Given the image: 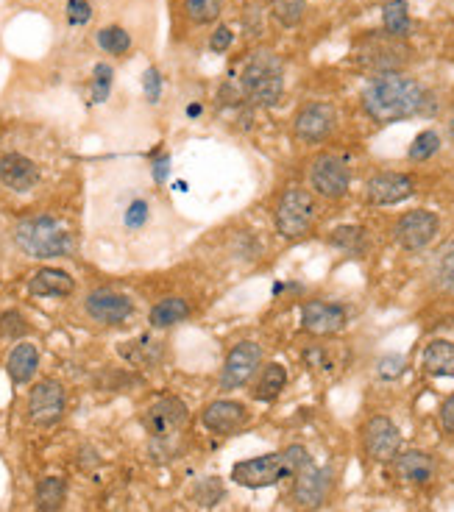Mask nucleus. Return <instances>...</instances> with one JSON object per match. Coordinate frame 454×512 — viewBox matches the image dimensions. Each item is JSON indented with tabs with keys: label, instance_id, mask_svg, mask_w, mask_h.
<instances>
[{
	"label": "nucleus",
	"instance_id": "nucleus-1",
	"mask_svg": "<svg viewBox=\"0 0 454 512\" xmlns=\"http://www.w3.org/2000/svg\"><path fill=\"white\" fill-rule=\"evenodd\" d=\"M429 95L424 84L418 78L407 73H382L374 76L365 84L360 95L363 112L377 126H390V123H402L424 112Z\"/></svg>",
	"mask_w": 454,
	"mask_h": 512
},
{
	"label": "nucleus",
	"instance_id": "nucleus-2",
	"mask_svg": "<svg viewBox=\"0 0 454 512\" xmlns=\"http://www.w3.org/2000/svg\"><path fill=\"white\" fill-rule=\"evenodd\" d=\"M101 220L120 240H143L154 231L159 206L151 192L137 181L117 184L101 198Z\"/></svg>",
	"mask_w": 454,
	"mask_h": 512
},
{
	"label": "nucleus",
	"instance_id": "nucleus-3",
	"mask_svg": "<svg viewBox=\"0 0 454 512\" xmlns=\"http://www.w3.org/2000/svg\"><path fill=\"white\" fill-rule=\"evenodd\" d=\"M240 90L260 109H271L285 95V64L271 51L254 53L240 76Z\"/></svg>",
	"mask_w": 454,
	"mask_h": 512
},
{
	"label": "nucleus",
	"instance_id": "nucleus-4",
	"mask_svg": "<svg viewBox=\"0 0 454 512\" xmlns=\"http://www.w3.org/2000/svg\"><path fill=\"white\" fill-rule=\"evenodd\" d=\"M14 243L31 259H56V256H67L73 251L70 231L51 215L20 220L14 229Z\"/></svg>",
	"mask_w": 454,
	"mask_h": 512
},
{
	"label": "nucleus",
	"instance_id": "nucleus-5",
	"mask_svg": "<svg viewBox=\"0 0 454 512\" xmlns=\"http://www.w3.org/2000/svg\"><path fill=\"white\" fill-rule=\"evenodd\" d=\"M315 218H318V206H315V198H312L310 190H304V187H287L279 195L273 220H276V231L285 240H301V237H307L312 226H315Z\"/></svg>",
	"mask_w": 454,
	"mask_h": 512
},
{
	"label": "nucleus",
	"instance_id": "nucleus-6",
	"mask_svg": "<svg viewBox=\"0 0 454 512\" xmlns=\"http://www.w3.org/2000/svg\"><path fill=\"white\" fill-rule=\"evenodd\" d=\"M410 48L404 39H396L385 31H374L360 39L357 45V62L374 70L377 76L382 73H402V67L410 62Z\"/></svg>",
	"mask_w": 454,
	"mask_h": 512
},
{
	"label": "nucleus",
	"instance_id": "nucleus-7",
	"mask_svg": "<svg viewBox=\"0 0 454 512\" xmlns=\"http://www.w3.org/2000/svg\"><path fill=\"white\" fill-rule=\"evenodd\" d=\"M438 234H441V218L432 209H410L393 226V240L407 254H418V251L429 248Z\"/></svg>",
	"mask_w": 454,
	"mask_h": 512
},
{
	"label": "nucleus",
	"instance_id": "nucleus-8",
	"mask_svg": "<svg viewBox=\"0 0 454 512\" xmlns=\"http://www.w3.org/2000/svg\"><path fill=\"white\" fill-rule=\"evenodd\" d=\"M338 131V112L332 103H304L293 115V137L307 145H321Z\"/></svg>",
	"mask_w": 454,
	"mask_h": 512
},
{
	"label": "nucleus",
	"instance_id": "nucleus-9",
	"mask_svg": "<svg viewBox=\"0 0 454 512\" xmlns=\"http://www.w3.org/2000/svg\"><path fill=\"white\" fill-rule=\"evenodd\" d=\"M310 187L315 195L326 201H340L351 190V170L349 165L335 154H321L312 159L310 165Z\"/></svg>",
	"mask_w": 454,
	"mask_h": 512
},
{
	"label": "nucleus",
	"instance_id": "nucleus-10",
	"mask_svg": "<svg viewBox=\"0 0 454 512\" xmlns=\"http://www.w3.org/2000/svg\"><path fill=\"white\" fill-rule=\"evenodd\" d=\"M232 479L237 485L257 490V487L279 485L282 479H293V471H290L285 451H282V454H262V457L237 462L232 468Z\"/></svg>",
	"mask_w": 454,
	"mask_h": 512
},
{
	"label": "nucleus",
	"instance_id": "nucleus-11",
	"mask_svg": "<svg viewBox=\"0 0 454 512\" xmlns=\"http://www.w3.org/2000/svg\"><path fill=\"white\" fill-rule=\"evenodd\" d=\"M332 468H321V465H304L299 474L293 476V490L290 499L299 507L301 512H315L318 507H324V501L332 493Z\"/></svg>",
	"mask_w": 454,
	"mask_h": 512
},
{
	"label": "nucleus",
	"instance_id": "nucleus-12",
	"mask_svg": "<svg viewBox=\"0 0 454 512\" xmlns=\"http://www.w3.org/2000/svg\"><path fill=\"white\" fill-rule=\"evenodd\" d=\"M418 190L416 176L402 170H382L365 181V201L371 206H396L413 198Z\"/></svg>",
	"mask_w": 454,
	"mask_h": 512
},
{
	"label": "nucleus",
	"instance_id": "nucleus-13",
	"mask_svg": "<svg viewBox=\"0 0 454 512\" xmlns=\"http://www.w3.org/2000/svg\"><path fill=\"white\" fill-rule=\"evenodd\" d=\"M187 418H190V412H187V404L182 398L168 396L159 398L156 404L145 410L143 426L154 440H173L187 426Z\"/></svg>",
	"mask_w": 454,
	"mask_h": 512
},
{
	"label": "nucleus",
	"instance_id": "nucleus-14",
	"mask_svg": "<svg viewBox=\"0 0 454 512\" xmlns=\"http://www.w3.org/2000/svg\"><path fill=\"white\" fill-rule=\"evenodd\" d=\"M262 365V348L254 340H243L226 354L221 371V387L223 390H240L246 387Z\"/></svg>",
	"mask_w": 454,
	"mask_h": 512
},
{
	"label": "nucleus",
	"instance_id": "nucleus-15",
	"mask_svg": "<svg viewBox=\"0 0 454 512\" xmlns=\"http://www.w3.org/2000/svg\"><path fill=\"white\" fill-rule=\"evenodd\" d=\"M67 407L65 387L53 379H42L28 393V418L37 426H53L62 421Z\"/></svg>",
	"mask_w": 454,
	"mask_h": 512
},
{
	"label": "nucleus",
	"instance_id": "nucleus-16",
	"mask_svg": "<svg viewBox=\"0 0 454 512\" xmlns=\"http://www.w3.org/2000/svg\"><path fill=\"white\" fill-rule=\"evenodd\" d=\"M363 448L374 462H393L402 454V432H399V426L390 418H385V415H374L371 421L365 423Z\"/></svg>",
	"mask_w": 454,
	"mask_h": 512
},
{
	"label": "nucleus",
	"instance_id": "nucleus-17",
	"mask_svg": "<svg viewBox=\"0 0 454 512\" xmlns=\"http://www.w3.org/2000/svg\"><path fill=\"white\" fill-rule=\"evenodd\" d=\"M301 326L315 337H332L349 326V309L335 301L312 298L301 307Z\"/></svg>",
	"mask_w": 454,
	"mask_h": 512
},
{
	"label": "nucleus",
	"instance_id": "nucleus-18",
	"mask_svg": "<svg viewBox=\"0 0 454 512\" xmlns=\"http://www.w3.org/2000/svg\"><path fill=\"white\" fill-rule=\"evenodd\" d=\"M84 312L90 315V320L101 323V326H123L134 315V301H131L129 295L101 287V290H92L84 298Z\"/></svg>",
	"mask_w": 454,
	"mask_h": 512
},
{
	"label": "nucleus",
	"instance_id": "nucleus-19",
	"mask_svg": "<svg viewBox=\"0 0 454 512\" xmlns=\"http://www.w3.org/2000/svg\"><path fill=\"white\" fill-rule=\"evenodd\" d=\"M251 418V412L243 401H234V398H218V401H212L204 407L201 412V423H204V429L212 432V435H221L229 437L234 432H240L243 426Z\"/></svg>",
	"mask_w": 454,
	"mask_h": 512
},
{
	"label": "nucleus",
	"instance_id": "nucleus-20",
	"mask_svg": "<svg viewBox=\"0 0 454 512\" xmlns=\"http://www.w3.org/2000/svg\"><path fill=\"white\" fill-rule=\"evenodd\" d=\"M0 184L6 190L28 192L39 184V167L23 154L0 156Z\"/></svg>",
	"mask_w": 454,
	"mask_h": 512
},
{
	"label": "nucleus",
	"instance_id": "nucleus-21",
	"mask_svg": "<svg viewBox=\"0 0 454 512\" xmlns=\"http://www.w3.org/2000/svg\"><path fill=\"white\" fill-rule=\"evenodd\" d=\"M393 468H396V476L407 482V485H429L435 474H438V465L429 457L427 451H402L396 460H393Z\"/></svg>",
	"mask_w": 454,
	"mask_h": 512
},
{
	"label": "nucleus",
	"instance_id": "nucleus-22",
	"mask_svg": "<svg viewBox=\"0 0 454 512\" xmlns=\"http://www.w3.org/2000/svg\"><path fill=\"white\" fill-rule=\"evenodd\" d=\"M76 290V279L59 268H42L31 276L28 282V293L37 298H67Z\"/></svg>",
	"mask_w": 454,
	"mask_h": 512
},
{
	"label": "nucleus",
	"instance_id": "nucleus-23",
	"mask_svg": "<svg viewBox=\"0 0 454 512\" xmlns=\"http://www.w3.org/2000/svg\"><path fill=\"white\" fill-rule=\"evenodd\" d=\"M421 371L438 379H454V343L452 340H432L421 354Z\"/></svg>",
	"mask_w": 454,
	"mask_h": 512
},
{
	"label": "nucleus",
	"instance_id": "nucleus-24",
	"mask_svg": "<svg viewBox=\"0 0 454 512\" xmlns=\"http://www.w3.org/2000/svg\"><path fill=\"white\" fill-rule=\"evenodd\" d=\"M39 368V351L34 343H17L9 354L6 371L12 376L14 384H28L34 379V373Z\"/></svg>",
	"mask_w": 454,
	"mask_h": 512
},
{
	"label": "nucleus",
	"instance_id": "nucleus-25",
	"mask_svg": "<svg viewBox=\"0 0 454 512\" xmlns=\"http://www.w3.org/2000/svg\"><path fill=\"white\" fill-rule=\"evenodd\" d=\"M193 315V307L184 301V298H162V301H156L151 312H148V323L154 326V329H170V326H179L184 320Z\"/></svg>",
	"mask_w": 454,
	"mask_h": 512
},
{
	"label": "nucleus",
	"instance_id": "nucleus-26",
	"mask_svg": "<svg viewBox=\"0 0 454 512\" xmlns=\"http://www.w3.org/2000/svg\"><path fill=\"white\" fill-rule=\"evenodd\" d=\"M287 387V371L285 365H279V362H268L262 373L257 376V382H254V390H251V396L262 401V404H271L276 398L282 396V390Z\"/></svg>",
	"mask_w": 454,
	"mask_h": 512
},
{
	"label": "nucleus",
	"instance_id": "nucleus-27",
	"mask_svg": "<svg viewBox=\"0 0 454 512\" xmlns=\"http://www.w3.org/2000/svg\"><path fill=\"white\" fill-rule=\"evenodd\" d=\"M382 31L396 39H407L413 31V17L407 0H388L382 6Z\"/></svg>",
	"mask_w": 454,
	"mask_h": 512
},
{
	"label": "nucleus",
	"instance_id": "nucleus-28",
	"mask_svg": "<svg viewBox=\"0 0 454 512\" xmlns=\"http://www.w3.org/2000/svg\"><path fill=\"white\" fill-rule=\"evenodd\" d=\"M432 284L446 298H454V240L446 243L432 262Z\"/></svg>",
	"mask_w": 454,
	"mask_h": 512
},
{
	"label": "nucleus",
	"instance_id": "nucleus-29",
	"mask_svg": "<svg viewBox=\"0 0 454 512\" xmlns=\"http://www.w3.org/2000/svg\"><path fill=\"white\" fill-rule=\"evenodd\" d=\"M67 485L62 476H45L37 485V510L39 512H59L65 504Z\"/></svg>",
	"mask_w": 454,
	"mask_h": 512
},
{
	"label": "nucleus",
	"instance_id": "nucleus-30",
	"mask_svg": "<svg viewBox=\"0 0 454 512\" xmlns=\"http://www.w3.org/2000/svg\"><path fill=\"white\" fill-rule=\"evenodd\" d=\"M329 245H335L338 251H346V254H363L368 245V234L363 226H338L329 234Z\"/></svg>",
	"mask_w": 454,
	"mask_h": 512
},
{
	"label": "nucleus",
	"instance_id": "nucleus-31",
	"mask_svg": "<svg viewBox=\"0 0 454 512\" xmlns=\"http://www.w3.org/2000/svg\"><path fill=\"white\" fill-rule=\"evenodd\" d=\"M182 9L193 26H209L223 12V0H182Z\"/></svg>",
	"mask_w": 454,
	"mask_h": 512
},
{
	"label": "nucleus",
	"instance_id": "nucleus-32",
	"mask_svg": "<svg viewBox=\"0 0 454 512\" xmlns=\"http://www.w3.org/2000/svg\"><path fill=\"white\" fill-rule=\"evenodd\" d=\"M441 134L435 131V128H424L421 134H418L413 145H410V151H407V159L410 162H429L432 156L441 151Z\"/></svg>",
	"mask_w": 454,
	"mask_h": 512
},
{
	"label": "nucleus",
	"instance_id": "nucleus-33",
	"mask_svg": "<svg viewBox=\"0 0 454 512\" xmlns=\"http://www.w3.org/2000/svg\"><path fill=\"white\" fill-rule=\"evenodd\" d=\"M307 0H271V14L279 26L296 28L304 20Z\"/></svg>",
	"mask_w": 454,
	"mask_h": 512
},
{
	"label": "nucleus",
	"instance_id": "nucleus-34",
	"mask_svg": "<svg viewBox=\"0 0 454 512\" xmlns=\"http://www.w3.org/2000/svg\"><path fill=\"white\" fill-rule=\"evenodd\" d=\"M98 48L106 53H112V56H123V53L131 48V37L126 28L120 26H106L98 31Z\"/></svg>",
	"mask_w": 454,
	"mask_h": 512
},
{
	"label": "nucleus",
	"instance_id": "nucleus-35",
	"mask_svg": "<svg viewBox=\"0 0 454 512\" xmlns=\"http://www.w3.org/2000/svg\"><path fill=\"white\" fill-rule=\"evenodd\" d=\"M223 496H226V487L218 482V476H207V479H201V482L193 487V499L198 501L201 507H215V504H221Z\"/></svg>",
	"mask_w": 454,
	"mask_h": 512
},
{
	"label": "nucleus",
	"instance_id": "nucleus-36",
	"mask_svg": "<svg viewBox=\"0 0 454 512\" xmlns=\"http://www.w3.org/2000/svg\"><path fill=\"white\" fill-rule=\"evenodd\" d=\"M26 332H28V323L17 309H9V312H3V315H0V334H3V337L17 340V337H23Z\"/></svg>",
	"mask_w": 454,
	"mask_h": 512
},
{
	"label": "nucleus",
	"instance_id": "nucleus-37",
	"mask_svg": "<svg viewBox=\"0 0 454 512\" xmlns=\"http://www.w3.org/2000/svg\"><path fill=\"white\" fill-rule=\"evenodd\" d=\"M112 67L109 64H98L95 67V81H92V101L104 103L109 98V90H112Z\"/></svg>",
	"mask_w": 454,
	"mask_h": 512
},
{
	"label": "nucleus",
	"instance_id": "nucleus-38",
	"mask_svg": "<svg viewBox=\"0 0 454 512\" xmlns=\"http://www.w3.org/2000/svg\"><path fill=\"white\" fill-rule=\"evenodd\" d=\"M92 20L90 0H67V23L70 26H87Z\"/></svg>",
	"mask_w": 454,
	"mask_h": 512
},
{
	"label": "nucleus",
	"instance_id": "nucleus-39",
	"mask_svg": "<svg viewBox=\"0 0 454 512\" xmlns=\"http://www.w3.org/2000/svg\"><path fill=\"white\" fill-rule=\"evenodd\" d=\"M285 460H287V465H290V471H293V476H296L301 471V468H304V465H310L312 457H310V451H307V448L296 443V446H287L285 448Z\"/></svg>",
	"mask_w": 454,
	"mask_h": 512
},
{
	"label": "nucleus",
	"instance_id": "nucleus-40",
	"mask_svg": "<svg viewBox=\"0 0 454 512\" xmlns=\"http://www.w3.org/2000/svg\"><path fill=\"white\" fill-rule=\"evenodd\" d=\"M232 28L229 26H218L215 28V34H212V39H209V48L215 53H223V51H229V45H232Z\"/></svg>",
	"mask_w": 454,
	"mask_h": 512
},
{
	"label": "nucleus",
	"instance_id": "nucleus-41",
	"mask_svg": "<svg viewBox=\"0 0 454 512\" xmlns=\"http://www.w3.org/2000/svg\"><path fill=\"white\" fill-rule=\"evenodd\" d=\"M145 95H148V101H159V90H162V78H159V70L156 67H148L145 70Z\"/></svg>",
	"mask_w": 454,
	"mask_h": 512
},
{
	"label": "nucleus",
	"instance_id": "nucleus-42",
	"mask_svg": "<svg viewBox=\"0 0 454 512\" xmlns=\"http://www.w3.org/2000/svg\"><path fill=\"white\" fill-rule=\"evenodd\" d=\"M404 373V359L402 357H385L379 362V376L382 379H396Z\"/></svg>",
	"mask_w": 454,
	"mask_h": 512
},
{
	"label": "nucleus",
	"instance_id": "nucleus-43",
	"mask_svg": "<svg viewBox=\"0 0 454 512\" xmlns=\"http://www.w3.org/2000/svg\"><path fill=\"white\" fill-rule=\"evenodd\" d=\"M441 426L449 432V435H454V393L452 396L443 398L441 404Z\"/></svg>",
	"mask_w": 454,
	"mask_h": 512
},
{
	"label": "nucleus",
	"instance_id": "nucleus-44",
	"mask_svg": "<svg viewBox=\"0 0 454 512\" xmlns=\"http://www.w3.org/2000/svg\"><path fill=\"white\" fill-rule=\"evenodd\" d=\"M168 165H170V156H162V159H156L154 162V181L156 184H162L165 176H168Z\"/></svg>",
	"mask_w": 454,
	"mask_h": 512
},
{
	"label": "nucleus",
	"instance_id": "nucleus-45",
	"mask_svg": "<svg viewBox=\"0 0 454 512\" xmlns=\"http://www.w3.org/2000/svg\"><path fill=\"white\" fill-rule=\"evenodd\" d=\"M449 140L454 142V115H452V120H449Z\"/></svg>",
	"mask_w": 454,
	"mask_h": 512
},
{
	"label": "nucleus",
	"instance_id": "nucleus-46",
	"mask_svg": "<svg viewBox=\"0 0 454 512\" xmlns=\"http://www.w3.org/2000/svg\"><path fill=\"white\" fill-rule=\"evenodd\" d=\"M268 3H271V0H268Z\"/></svg>",
	"mask_w": 454,
	"mask_h": 512
}]
</instances>
